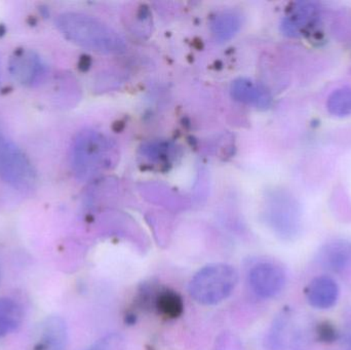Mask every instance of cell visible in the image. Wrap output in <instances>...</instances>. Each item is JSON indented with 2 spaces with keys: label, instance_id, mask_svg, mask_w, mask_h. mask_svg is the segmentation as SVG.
I'll return each instance as SVG.
<instances>
[{
  "label": "cell",
  "instance_id": "obj_17",
  "mask_svg": "<svg viewBox=\"0 0 351 350\" xmlns=\"http://www.w3.org/2000/svg\"><path fill=\"white\" fill-rule=\"evenodd\" d=\"M327 108L334 116L344 117L351 115V88H341L334 90L328 98Z\"/></svg>",
  "mask_w": 351,
  "mask_h": 350
},
{
  "label": "cell",
  "instance_id": "obj_13",
  "mask_svg": "<svg viewBox=\"0 0 351 350\" xmlns=\"http://www.w3.org/2000/svg\"><path fill=\"white\" fill-rule=\"evenodd\" d=\"M43 60L33 51H21L10 61V72L14 79L23 84H36L45 74Z\"/></svg>",
  "mask_w": 351,
  "mask_h": 350
},
{
  "label": "cell",
  "instance_id": "obj_18",
  "mask_svg": "<svg viewBox=\"0 0 351 350\" xmlns=\"http://www.w3.org/2000/svg\"><path fill=\"white\" fill-rule=\"evenodd\" d=\"M315 338L321 342H334L337 339V331L329 323H323L315 327Z\"/></svg>",
  "mask_w": 351,
  "mask_h": 350
},
{
  "label": "cell",
  "instance_id": "obj_19",
  "mask_svg": "<svg viewBox=\"0 0 351 350\" xmlns=\"http://www.w3.org/2000/svg\"><path fill=\"white\" fill-rule=\"evenodd\" d=\"M119 347V339H113V337H107L101 341L95 343L93 347L86 350H117Z\"/></svg>",
  "mask_w": 351,
  "mask_h": 350
},
{
  "label": "cell",
  "instance_id": "obj_10",
  "mask_svg": "<svg viewBox=\"0 0 351 350\" xmlns=\"http://www.w3.org/2000/svg\"><path fill=\"white\" fill-rule=\"evenodd\" d=\"M319 18V6L315 2H296L282 18L280 28L286 36L300 37L317 24Z\"/></svg>",
  "mask_w": 351,
  "mask_h": 350
},
{
  "label": "cell",
  "instance_id": "obj_16",
  "mask_svg": "<svg viewBox=\"0 0 351 350\" xmlns=\"http://www.w3.org/2000/svg\"><path fill=\"white\" fill-rule=\"evenodd\" d=\"M24 320L22 306L10 298H0V338L18 330Z\"/></svg>",
  "mask_w": 351,
  "mask_h": 350
},
{
  "label": "cell",
  "instance_id": "obj_3",
  "mask_svg": "<svg viewBox=\"0 0 351 350\" xmlns=\"http://www.w3.org/2000/svg\"><path fill=\"white\" fill-rule=\"evenodd\" d=\"M239 283L237 269L226 263L202 267L190 279L188 292L202 305H216L226 300Z\"/></svg>",
  "mask_w": 351,
  "mask_h": 350
},
{
  "label": "cell",
  "instance_id": "obj_8",
  "mask_svg": "<svg viewBox=\"0 0 351 350\" xmlns=\"http://www.w3.org/2000/svg\"><path fill=\"white\" fill-rule=\"evenodd\" d=\"M252 291L261 299H271L278 296L286 285L284 269L271 262H261L252 267L249 273Z\"/></svg>",
  "mask_w": 351,
  "mask_h": 350
},
{
  "label": "cell",
  "instance_id": "obj_4",
  "mask_svg": "<svg viewBox=\"0 0 351 350\" xmlns=\"http://www.w3.org/2000/svg\"><path fill=\"white\" fill-rule=\"evenodd\" d=\"M264 219L270 229L284 240H294L302 229V210L296 197L284 189L266 197Z\"/></svg>",
  "mask_w": 351,
  "mask_h": 350
},
{
  "label": "cell",
  "instance_id": "obj_14",
  "mask_svg": "<svg viewBox=\"0 0 351 350\" xmlns=\"http://www.w3.org/2000/svg\"><path fill=\"white\" fill-rule=\"evenodd\" d=\"M307 301L317 310H329L337 303L339 287L328 275L315 277L306 289Z\"/></svg>",
  "mask_w": 351,
  "mask_h": 350
},
{
  "label": "cell",
  "instance_id": "obj_12",
  "mask_svg": "<svg viewBox=\"0 0 351 350\" xmlns=\"http://www.w3.org/2000/svg\"><path fill=\"white\" fill-rule=\"evenodd\" d=\"M231 95L234 100L261 110L269 108L272 104L269 90L263 84L249 78L234 80L231 86Z\"/></svg>",
  "mask_w": 351,
  "mask_h": 350
},
{
  "label": "cell",
  "instance_id": "obj_15",
  "mask_svg": "<svg viewBox=\"0 0 351 350\" xmlns=\"http://www.w3.org/2000/svg\"><path fill=\"white\" fill-rule=\"evenodd\" d=\"M243 20L239 12L227 10L218 12L210 21V30L219 41H228L237 34Z\"/></svg>",
  "mask_w": 351,
  "mask_h": 350
},
{
  "label": "cell",
  "instance_id": "obj_2",
  "mask_svg": "<svg viewBox=\"0 0 351 350\" xmlns=\"http://www.w3.org/2000/svg\"><path fill=\"white\" fill-rule=\"evenodd\" d=\"M117 158V146L100 132L86 129L74 140L71 164L80 180H90L109 170L114 166Z\"/></svg>",
  "mask_w": 351,
  "mask_h": 350
},
{
  "label": "cell",
  "instance_id": "obj_1",
  "mask_svg": "<svg viewBox=\"0 0 351 350\" xmlns=\"http://www.w3.org/2000/svg\"><path fill=\"white\" fill-rule=\"evenodd\" d=\"M62 34L75 45L102 53H119L127 43L117 31L95 16L82 12H64L57 18Z\"/></svg>",
  "mask_w": 351,
  "mask_h": 350
},
{
  "label": "cell",
  "instance_id": "obj_5",
  "mask_svg": "<svg viewBox=\"0 0 351 350\" xmlns=\"http://www.w3.org/2000/svg\"><path fill=\"white\" fill-rule=\"evenodd\" d=\"M315 337V328L291 310H284L270 326L265 345L268 350H304Z\"/></svg>",
  "mask_w": 351,
  "mask_h": 350
},
{
  "label": "cell",
  "instance_id": "obj_6",
  "mask_svg": "<svg viewBox=\"0 0 351 350\" xmlns=\"http://www.w3.org/2000/svg\"><path fill=\"white\" fill-rule=\"evenodd\" d=\"M0 177L18 189H29L35 173L28 158L6 138L0 136Z\"/></svg>",
  "mask_w": 351,
  "mask_h": 350
},
{
  "label": "cell",
  "instance_id": "obj_20",
  "mask_svg": "<svg viewBox=\"0 0 351 350\" xmlns=\"http://www.w3.org/2000/svg\"><path fill=\"white\" fill-rule=\"evenodd\" d=\"M346 350H351V337H348L346 341Z\"/></svg>",
  "mask_w": 351,
  "mask_h": 350
},
{
  "label": "cell",
  "instance_id": "obj_11",
  "mask_svg": "<svg viewBox=\"0 0 351 350\" xmlns=\"http://www.w3.org/2000/svg\"><path fill=\"white\" fill-rule=\"evenodd\" d=\"M317 260L330 273L343 275L351 267V242L346 240L328 242L319 251Z\"/></svg>",
  "mask_w": 351,
  "mask_h": 350
},
{
  "label": "cell",
  "instance_id": "obj_7",
  "mask_svg": "<svg viewBox=\"0 0 351 350\" xmlns=\"http://www.w3.org/2000/svg\"><path fill=\"white\" fill-rule=\"evenodd\" d=\"M136 302L142 310L156 312L168 320L179 318L184 312L182 296L175 290L160 284H143L138 291Z\"/></svg>",
  "mask_w": 351,
  "mask_h": 350
},
{
  "label": "cell",
  "instance_id": "obj_9",
  "mask_svg": "<svg viewBox=\"0 0 351 350\" xmlns=\"http://www.w3.org/2000/svg\"><path fill=\"white\" fill-rule=\"evenodd\" d=\"M68 329L61 316H47L35 331L30 350H66Z\"/></svg>",
  "mask_w": 351,
  "mask_h": 350
}]
</instances>
